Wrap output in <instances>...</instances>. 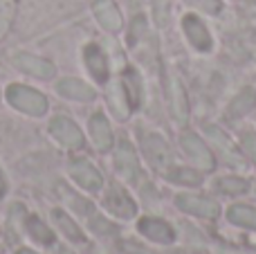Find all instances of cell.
I'll list each match as a JSON object with an SVG mask.
<instances>
[{"mask_svg": "<svg viewBox=\"0 0 256 254\" xmlns=\"http://www.w3.org/2000/svg\"><path fill=\"white\" fill-rule=\"evenodd\" d=\"M7 102L12 104L14 108L27 112V115H34V117L45 115V110H48V99L40 92H36V90L27 88V86H18V84L9 86Z\"/></svg>", "mask_w": 256, "mask_h": 254, "instance_id": "cell-1", "label": "cell"}, {"mask_svg": "<svg viewBox=\"0 0 256 254\" xmlns=\"http://www.w3.org/2000/svg\"><path fill=\"white\" fill-rule=\"evenodd\" d=\"M50 133L68 148H81L84 146V133L79 130V126L68 117H54L50 122Z\"/></svg>", "mask_w": 256, "mask_h": 254, "instance_id": "cell-2", "label": "cell"}, {"mask_svg": "<svg viewBox=\"0 0 256 254\" xmlns=\"http://www.w3.org/2000/svg\"><path fill=\"white\" fill-rule=\"evenodd\" d=\"M176 205L180 207L182 212H186V214L204 216V218H214V216L220 214V205L204 196H189V194H184V196L176 198Z\"/></svg>", "mask_w": 256, "mask_h": 254, "instance_id": "cell-3", "label": "cell"}, {"mask_svg": "<svg viewBox=\"0 0 256 254\" xmlns=\"http://www.w3.org/2000/svg\"><path fill=\"white\" fill-rule=\"evenodd\" d=\"M70 174H72V178H74L84 189H88V192H99L104 184L102 174H99L88 160H72Z\"/></svg>", "mask_w": 256, "mask_h": 254, "instance_id": "cell-4", "label": "cell"}, {"mask_svg": "<svg viewBox=\"0 0 256 254\" xmlns=\"http://www.w3.org/2000/svg\"><path fill=\"white\" fill-rule=\"evenodd\" d=\"M144 153L155 169H164V166H168V162H171V148L155 133L144 135Z\"/></svg>", "mask_w": 256, "mask_h": 254, "instance_id": "cell-5", "label": "cell"}, {"mask_svg": "<svg viewBox=\"0 0 256 254\" xmlns=\"http://www.w3.org/2000/svg\"><path fill=\"white\" fill-rule=\"evenodd\" d=\"M104 202H106L108 212L115 214V216H120V218H132L135 212H137L132 198L128 196L122 187H117V184H112L110 187V192H108V196H106V200Z\"/></svg>", "mask_w": 256, "mask_h": 254, "instance_id": "cell-6", "label": "cell"}, {"mask_svg": "<svg viewBox=\"0 0 256 254\" xmlns=\"http://www.w3.org/2000/svg\"><path fill=\"white\" fill-rule=\"evenodd\" d=\"M182 27H184L186 38L191 40V45H194L196 50H200V52H209V50H212V36H209L207 27L200 22V18L189 14V16H184V20H182Z\"/></svg>", "mask_w": 256, "mask_h": 254, "instance_id": "cell-7", "label": "cell"}, {"mask_svg": "<svg viewBox=\"0 0 256 254\" xmlns=\"http://www.w3.org/2000/svg\"><path fill=\"white\" fill-rule=\"evenodd\" d=\"M182 146H184V151L189 153V156L194 158L196 162H198L200 169H204V171L214 169V156H212V151L207 148V144H204V142H200L198 135L184 133V135H182Z\"/></svg>", "mask_w": 256, "mask_h": 254, "instance_id": "cell-8", "label": "cell"}, {"mask_svg": "<svg viewBox=\"0 0 256 254\" xmlns=\"http://www.w3.org/2000/svg\"><path fill=\"white\" fill-rule=\"evenodd\" d=\"M14 66H18L22 72H27V74L40 76V79H50V76H54V72H56V68L50 61L32 56V54H16V56H14Z\"/></svg>", "mask_w": 256, "mask_h": 254, "instance_id": "cell-9", "label": "cell"}, {"mask_svg": "<svg viewBox=\"0 0 256 254\" xmlns=\"http://www.w3.org/2000/svg\"><path fill=\"white\" fill-rule=\"evenodd\" d=\"M84 58H86V66H88L90 74L99 81V84H106L108 81V58L106 54L102 52L99 45H86L84 50Z\"/></svg>", "mask_w": 256, "mask_h": 254, "instance_id": "cell-10", "label": "cell"}, {"mask_svg": "<svg viewBox=\"0 0 256 254\" xmlns=\"http://www.w3.org/2000/svg\"><path fill=\"white\" fill-rule=\"evenodd\" d=\"M94 16L102 22L104 30H108V32L122 30V14L112 0H94Z\"/></svg>", "mask_w": 256, "mask_h": 254, "instance_id": "cell-11", "label": "cell"}, {"mask_svg": "<svg viewBox=\"0 0 256 254\" xmlns=\"http://www.w3.org/2000/svg\"><path fill=\"white\" fill-rule=\"evenodd\" d=\"M140 232L144 236H148L150 241H158V243H173V238H176L173 228L166 220H160V218H142Z\"/></svg>", "mask_w": 256, "mask_h": 254, "instance_id": "cell-12", "label": "cell"}, {"mask_svg": "<svg viewBox=\"0 0 256 254\" xmlns=\"http://www.w3.org/2000/svg\"><path fill=\"white\" fill-rule=\"evenodd\" d=\"M90 135H92V142L99 151H108L112 146V130L108 120L102 115V112H94L90 117Z\"/></svg>", "mask_w": 256, "mask_h": 254, "instance_id": "cell-13", "label": "cell"}, {"mask_svg": "<svg viewBox=\"0 0 256 254\" xmlns=\"http://www.w3.org/2000/svg\"><path fill=\"white\" fill-rule=\"evenodd\" d=\"M168 99H171V110H173V115H176V120L180 122V124H184V122L189 120V106H186L184 88H182V84L176 76L168 79Z\"/></svg>", "mask_w": 256, "mask_h": 254, "instance_id": "cell-14", "label": "cell"}, {"mask_svg": "<svg viewBox=\"0 0 256 254\" xmlns=\"http://www.w3.org/2000/svg\"><path fill=\"white\" fill-rule=\"evenodd\" d=\"M56 90L63 94V97L76 99V102H92L94 99V90L79 79H61L56 84Z\"/></svg>", "mask_w": 256, "mask_h": 254, "instance_id": "cell-15", "label": "cell"}, {"mask_svg": "<svg viewBox=\"0 0 256 254\" xmlns=\"http://www.w3.org/2000/svg\"><path fill=\"white\" fill-rule=\"evenodd\" d=\"M117 169L130 180H135L137 174H140V164H137L135 151H132V146L126 140L120 142V146H117Z\"/></svg>", "mask_w": 256, "mask_h": 254, "instance_id": "cell-16", "label": "cell"}, {"mask_svg": "<svg viewBox=\"0 0 256 254\" xmlns=\"http://www.w3.org/2000/svg\"><path fill=\"white\" fill-rule=\"evenodd\" d=\"M124 92H126L130 110L142 104V79L135 68H126L124 70Z\"/></svg>", "mask_w": 256, "mask_h": 254, "instance_id": "cell-17", "label": "cell"}, {"mask_svg": "<svg viewBox=\"0 0 256 254\" xmlns=\"http://www.w3.org/2000/svg\"><path fill=\"white\" fill-rule=\"evenodd\" d=\"M254 106H256V90L245 88L243 92L236 94L234 102L230 104V110H227V115H230V117H243L245 112H250Z\"/></svg>", "mask_w": 256, "mask_h": 254, "instance_id": "cell-18", "label": "cell"}, {"mask_svg": "<svg viewBox=\"0 0 256 254\" xmlns=\"http://www.w3.org/2000/svg\"><path fill=\"white\" fill-rule=\"evenodd\" d=\"M227 218H230L234 225H240V228L256 230V210L254 207L234 205V207H230V212H227Z\"/></svg>", "mask_w": 256, "mask_h": 254, "instance_id": "cell-19", "label": "cell"}, {"mask_svg": "<svg viewBox=\"0 0 256 254\" xmlns=\"http://www.w3.org/2000/svg\"><path fill=\"white\" fill-rule=\"evenodd\" d=\"M54 220H56V225L63 230V234H66L70 241H76V243H84L86 241V236H84V232H81L79 228L74 225V220L70 218V216L66 214V212H61V210H54Z\"/></svg>", "mask_w": 256, "mask_h": 254, "instance_id": "cell-20", "label": "cell"}, {"mask_svg": "<svg viewBox=\"0 0 256 254\" xmlns=\"http://www.w3.org/2000/svg\"><path fill=\"white\" fill-rule=\"evenodd\" d=\"M27 230H30L34 241L43 243V246H52L54 243V232L48 230V225H45L40 218H36V216H30V218H27Z\"/></svg>", "mask_w": 256, "mask_h": 254, "instance_id": "cell-21", "label": "cell"}, {"mask_svg": "<svg viewBox=\"0 0 256 254\" xmlns=\"http://www.w3.org/2000/svg\"><path fill=\"white\" fill-rule=\"evenodd\" d=\"M108 102H110L112 110H115V115L120 117V120H126L128 112H130V106H128V99H126V92L120 88V84H115L110 88V92H108Z\"/></svg>", "mask_w": 256, "mask_h": 254, "instance_id": "cell-22", "label": "cell"}, {"mask_svg": "<svg viewBox=\"0 0 256 254\" xmlns=\"http://www.w3.org/2000/svg\"><path fill=\"white\" fill-rule=\"evenodd\" d=\"M166 180L173 184H189V187H198L202 182V176L198 171L191 169H171L166 171Z\"/></svg>", "mask_w": 256, "mask_h": 254, "instance_id": "cell-23", "label": "cell"}, {"mask_svg": "<svg viewBox=\"0 0 256 254\" xmlns=\"http://www.w3.org/2000/svg\"><path fill=\"white\" fill-rule=\"evenodd\" d=\"M207 135H209V138H214V142L220 146V151L225 153V158H227V162H230V164H238V160H236V153L232 151L230 140H227V135L222 133L220 128H216V126H209V128H207Z\"/></svg>", "mask_w": 256, "mask_h": 254, "instance_id": "cell-24", "label": "cell"}, {"mask_svg": "<svg viewBox=\"0 0 256 254\" xmlns=\"http://www.w3.org/2000/svg\"><path fill=\"white\" fill-rule=\"evenodd\" d=\"M248 180L243 178H222L216 182V189L220 194H225V196H236V194H245L248 192Z\"/></svg>", "mask_w": 256, "mask_h": 254, "instance_id": "cell-25", "label": "cell"}, {"mask_svg": "<svg viewBox=\"0 0 256 254\" xmlns=\"http://www.w3.org/2000/svg\"><path fill=\"white\" fill-rule=\"evenodd\" d=\"M146 32V22H144V18L142 16H137L135 20H132V27H130V38H128V43H135L137 38H140L142 34Z\"/></svg>", "mask_w": 256, "mask_h": 254, "instance_id": "cell-26", "label": "cell"}, {"mask_svg": "<svg viewBox=\"0 0 256 254\" xmlns=\"http://www.w3.org/2000/svg\"><path fill=\"white\" fill-rule=\"evenodd\" d=\"M243 148L256 164V135L254 133H245L243 135Z\"/></svg>", "mask_w": 256, "mask_h": 254, "instance_id": "cell-27", "label": "cell"}, {"mask_svg": "<svg viewBox=\"0 0 256 254\" xmlns=\"http://www.w3.org/2000/svg\"><path fill=\"white\" fill-rule=\"evenodd\" d=\"M168 16V0H155V18H158V25H164Z\"/></svg>", "mask_w": 256, "mask_h": 254, "instance_id": "cell-28", "label": "cell"}, {"mask_svg": "<svg viewBox=\"0 0 256 254\" xmlns=\"http://www.w3.org/2000/svg\"><path fill=\"white\" fill-rule=\"evenodd\" d=\"M194 4H198V7L207 14H218L222 9L220 0H194Z\"/></svg>", "mask_w": 256, "mask_h": 254, "instance_id": "cell-29", "label": "cell"}, {"mask_svg": "<svg viewBox=\"0 0 256 254\" xmlns=\"http://www.w3.org/2000/svg\"><path fill=\"white\" fill-rule=\"evenodd\" d=\"M4 192H7V180H4V174H2V169H0V198L4 196Z\"/></svg>", "mask_w": 256, "mask_h": 254, "instance_id": "cell-30", "label": "cell"}, {"mask_svg": "<svg viewBox=\"0 0 256 254\" xmlns=\"http://www.w3.org/2000/svg\"><path fill=\"white\" fill-rule=\"evenodd\" d=\"M16 254H36V252H32V250H20V252H16Z\"/></svg>", "mask_w": 256, "mask_h": 254, "instance_id": "cell-31", "label": "cell"}]
</instances>
